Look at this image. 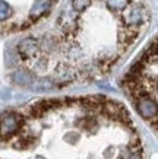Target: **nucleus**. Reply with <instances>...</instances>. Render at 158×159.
<instances>
[{
	"mask_svg": "<svg viewBox=\"0 0 158 159\" xmlns=\"http://www.w3.org/2000/svg\"><path fill=\"white\" fill-rule=\"evenodd\" d=\"M129 159H141V156H139V155L138 153H135L133 155V156H130V158Z\"/></svg>",
	"mask_w": 158,
	"mask_h": 159,
	"instance_id": "obj_7",
	"label": "nucleus"
},
{
	"mask_svg": "<svg viewBox=\"0 0 158 159\" xmlns=\"http://www.w3.org/2000/svg\"><path fill=\"white\" fill-rule=\"evenodd\" d=\"M21 125H22L21 117H18L16 114H9L0 120V134L3 137H9L15 131L19 130Z\"/></svg>",
	"mask_w": 158,
	"mask_h": 159,
	"instance_id": "obj_1",
	"label": "nucleus"
},
{
	"mask_svg": "<svg viewBox=\"0 0 158 159\" xmlns=\"http://www.w3.org/2000/svg\"><path fill=\"white\" fill-rule=\"evenodd\" d=\"M138 110L141 111V114L145 118H151V116H155V102L144 98V99H141V102H139Z\"/></svg>",
	"mask_w": 158,
	"mask_h": 159,
	"instance_id": "obj_3",
	"label": "nucleus"
},
{
	"mask_svg": "<svg viewBox=\"0 0 158 159\" xmlns=\"http://www.w3.org/2000/svg\"><path fill=\"white\" fill-rule=\"evenodd\" d=\"M9 15H10V9H9V6L6 5L5 2H0V20L6 19V18H7Z\"/></svg>",
	"mask_w": 158,
	"mask_h": 159,
	"instance_id": "obj_5",
	"label": "nucleus"
},
{
	"mask_svg": "<svg viewBox=\"0 0 158 159\" xmlns=\"http://www.w3.org/2000/svg\"><path fill=\"white\" fill-rule=\"evenodd\" d=\"M38 48V41L34 38H28V39H24L22 43L19 44V54L22 57H29L32 56L35 51Z\"/></svg>",
	"mask_w": 158,
	"mask_h": 159,
	"instance_id": "obj_2",
	"label": "nucleus"
},
{
	"mask_svg": "<svg viewBox=\"0 0 158 159\" xmlns=\"http://www.w3.org/2000/svg\"><path fill=\"white\" fill-rule=\"evenodd\" d=\"M91 3V0H73V9L78 10V12H81L84 10L85 7H88Z\"/></svg>",
	"mask_w": 158,
	"mask_h": 159,
	"instance_id": "obj_4",
	"label": "nucleus"
},
{
	"mask_svg": "<svg viewBox=\"0 0 158 159\" xmlns=\"http://www.w3.org/2000/svg\"><path fill=\"white\" fill-rule=\"evenodd\" d=\"M126 2L127 0H107V5L113 9H122L126 6Z\"/></svg>",
	"mask_w": 158,
	"mask_h": 159,
	"instance_id": "obj_6",
	"label": "nucleus"
}]
</instances>
